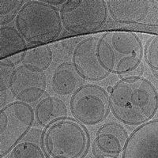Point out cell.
Instances as JSON below:
<instances>
[{
	"mask_svg": "<svg viewBox=\"0 0 158 158\" xmlns=\"http://www.w3.org/2000/svg\"><path fill=\"white\" fill-rule=\"evenodd\" d=\"M111 111L122 123L140 127L152 120L158 110V91L149 79L120 78L109 93Z\"/></svg>",
	"mask_w": 158,
	"mask_h": 158,
	"instance_id": "cell-1",
	"label": "cell"
},
{
	"mask_svg": "<svg viewBox=\"0 0 158 158\" xmlns=\"http://www.w3.org/2000/svg\"><path fill=\"white\" fill-rule=\"evenodd\" d=\"M97 54L104 68L120 78L142 76L144 46L135 32L110 31L100 35Z\"/></svg>",
	"mask_w": 158,
	"mask_h": 158,
	"instance_id": "cell-2",
	"label": "cell"
},
{
	"mask_svg": "<svg viewBox=\"0 0 158 158\" xmlns=\"http://www.w3.org/2000/svg\"><path fill=\"white\" fill-rule=\"evenodd\" d=\"M16 28L27 44L44 45L54 41L63 30L59 10L44 1H26L16 20Z\"/></svg>",
	"mask_w": 158,
	"mask_h": 158,
	"instance_id": "cell-3",
	"label": "cell"
},
{
	"mask_svg": "<svg viewBox=\"0 0 158 158\" xmlns=\"http://www.w3.org/2000/svg\"><path fill=\"white\" fill-rule=\"evenodd\" d=\"M42 146L48 158H83L89 149V136L81 123L62 118L45 128Z\"/></svg>",
	"mask_w": 158,
	"mask_h": 158,
	"instance_id": "cell-4",
	"label": "cell"
},
{
	"mask_svg": "<svg viewBox=\"0 0 158 158\" xmlns=\"http://www.w3.org/2000/svg\"><path fill=\"white\" fill-rule=\"evenodd\" d=\"M59 12L63 29L76 35L100 30L109 14L107 1L104 0H68Z\"/></svg>",
	"mask_w": 158,
	"mask_h": 158,
	"instance_id": "cell-5",
	"label": "cell"
},
{
	"mask_svg": "<svg viewBox=\"0 0 158 158\" xmlns=\"http://www.w3.org/2000/svg\"><path fill=\"white\" fill-rule=\"evenodd\" d=\"M36 121L31 104L21 101L9 103L0 111V155L5 156L22 142Z\"/></svg>",
	"mask_w": 158,
	"mask_h": 158,
	"instance_id": "cell-6",
	"label": "cell"
},
{
	"mask_svg": "<svg viewBox=\"0 0 158 158\" xmlns=\"http://www.w3.org/2000/svg\"><path fill=\"white\" fill-rule=\"evenodd\" d=\"M70 110L74 119L83 125H98L111 111L109 94L97 85H83L71 96Z\"/></svg>",
	"mask_w": 158,
	"mask_h": 158,
	"instance_id": "cell-7",
	"label": "cell"
},
{
	"mask_svg": "<svg viewBox=\"0 0 158 158\" xmlns=\"http://www.w3.org/2000/svg\"><path fill=\"white\" fill-rule=\"evenodd\" d=\"M100 35L85 38L76 45L73 56V65L84 80L98 81L107 78L110 74L101 64L97 54Z\"/></svg>",
	"mask_w": 158,
	"mask_h": 158,
	"instance_id": "cell-8",
	"label": "cell"
},
{
	"mask_svg": "<svg viewBox=\"0 0 158 158\" xmlns=\"http://www.w3.org/2000/svg\"><path fill=\"white\" fill-rule=\"evenodd\" d=\"M47 77L44 73L33 71L23 65L15 70L10 85L12 97L18 101L34 104L44 97Z\"/></svg>",
	"mask_w": 158,
	"mask_h": 158,
	"instance_id": "cell-9",
	"label": "cell"
},
{
	"mask_svg": "<svg viewBox=\"0 0 158 158\" xmlns=\"http://www.w3.org/2000/svg\"><path fill=\"white\" fill-rule=\"evenodd\" d=\"M122 124L108 122L99 127L94 139L95 156L101 158H122L129 139Z\"/></svg>",
	"mask_w": 158,
	"mask_h": 158,
	"instance_id": "cell-10",
	"label": "cell"
},
{
	"mask_svg": "<svg viewBox=\"0 0 158 158\" xmlns=\"http://www.w3.org/2000/svg\"><path fill=\"white\" fill-rule=\"evenodd\" d=\"M122 158H158V119L146 123L133 131Z\"/></svg>",
	"mask_w": 158,
	"mask_h": 158,
	"instance_id": "cell-11",
	"label": "cell"
},
{
	"mask_svg": "<svg viewBox=\"0 0 158 158\" xmlns=\"http://www.w3.org/2000/svg\"><path fill=\"white\" fill-rule=\"evenodd\" d=\"M84 79L70 62H64L55 70L52 78V87L58 95L69 96L82 86Z\"/></svg>",
	"mask_w": 158,
	"mask_h": 158,
	"instance_id": "cell-12",
	"label": "cell"
},
{
	"mask_svg": "<svg viewBox=\"0 0 158 158\" xmlns=\"http://www.w3.org/2000/svg\"><path fill=\"white\" fill-rule=\"evenodd\" d=\"M34 110L36 123L44 128L67 118L68 115V108L64 101L55 96L44 97L38 101Z\"/></svg>",
	"mask_w": 158,
	"mask_h": 158,
	"instance_id": "cell-13",
	"label": "cell"
},
{
	"mask_svg": "<svg viewBox=\"0 0 158 158\" xmlns=\"http://www.w3.org/2000/svg\"><path fill=\"white\" fill-rule=\"evenodd\" d=\"M108 12L115 22L120 24H134L146 15V6L141 1H107Z\"/></svg>",
	"mask_w": 158,
	"mask_h": 158,
	"instance_id": "cell-14",
	"label": "cell"
},
{
	"mask_svg": "<svg viewBox=\"0 0 158 158\" xmlns=\"http://www.w3.org/2000/svg\"><path fill=\"white\" fill-rule=\"evenodd\" d=\"M53 58V52L49 45H39L24 51L21 55V62L29 70L44 73L51 67Z\"/></svg>",
	"mask_w": 158,
	"mask_h": 158,
	"instance_id": "cell-15",
	"label": "cell"
},
{
	"mask_svg": "<svg viewBox=\"0 0 158 158\" xmlns=\"http://www.w3.org/2000/svg\"><path fill=\"white\" fill-rule=\"evenodd\" d=\"M27 42L17 28L0 26V58L6 59L26 50Z\"/></svg>",
	"mask_w": 158,
	"mask_h": 158,
	"instance_id": "cell-16",
	"label": "cell"
},
{
	"mask_svg": "<svg viewBox=\"0 0 158 158\" xmlns=\"http://www.w3.org/2000/svg\"><path fill=\"white\" fill-rule=\"evenodd\" d=\"M17 67L14 62L9 58L0 60V107L1 108L6 105L10 92V85Z\"/></svg>",
	"mask_w": 158,
	"mask_h": 158,
	"instance_id": "cell-17",
	"label": "cell"
},
{
	"mask_svg": "<svg viewBox=\"0 0 158 158\" xmlns=\"http://www.w3.org/2000/svg\"><path fill=\"white\" fill-rule=\"evenodd\" d=\"M10 158H48L43 146L30 140L22 141L10 152Z\"/></svg>",
	"mask_w": 158,
	"mask_h": 158,
	"instance_id": "cell-18",
	"label": "cell"
},
{
	"mask_svg": "<svg viewBox=\"0 0 158 158\" xmlns=\"http://www.w3.org/2000/svg\"><path fill=\"white\" fill-rule=\"evenodd\" d=\"M25 2L24 0H0V25H8L16 20Z\"/></svg>",
	"mask_w": 158,
	"mask_h": 158,
	"instance_id": "cell-19",
	"label": "cell"
},
{
	"mask_svg": "<svg viewBox=\"0 0 158 158\" xmlns=\"http://www.w3.org/2000/svg\"><path fill=\"white\" fill-rule=\"evenodd\" d=\"M144 59L158 77V35L149 38L144 47Z\"/></svg>",
	"mask_w": 158,
	"mask_h": 158,
	"instance_id": "cell-20",
	"label": "cell"
},
{
	"mask_svg": "<svg viewBox=\"0 0 158 158\" xmlns=\"http://www.w3.org/2000/svg\"><path fill=\"white\" fill-rule=\"evenodd\" d=\"M44 2L52 6H63L66 2V1L65 0H59V1H49V0H46Z\"/></svg>",
	"mask_w": 158,
	"mask_h": 158,
	"instance_id": "cell-21",
	"label": "cell"
},
{
	"mask_svg": "<svg viewBox=\"0 0 158 158\" xmlns=\"http://www.w3.org/2000/svg\"><path fill=\"white\" fill-rule=\"evenodd\" d=\"M93 158H101V157H99V156H94V157H93Z\"/></svg>",
	"mask_w": 158,
	"mask_h": 158,
	"instance_id": "cell-22",
	"label": "cell"
},
{
	"mask_svg": "<svg viewBox=\"0 0 158 158\" xmlns=\"http://www.w3.org/2000/svg\"><path fill=\"white\" fill-rule=\"evenodd\" d=\"M1 158H6V157H5V156H2V157H1Z\"/></svg>",
	"mask_w": 158,
	"mask_h": 158,
	"instance_id": "cell-23",
	"label": "cell"
}]
</instances>
